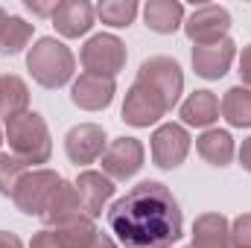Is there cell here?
<instances>
[{"label": "cell", "instance_id": "34", "mask_svg": "<svg viewBox=\"0 0 251 248\" xmlns=\"http://www.w3.org/2000/svg\"><path fill=\"white\" fill-rule=\"evenodd\" d=\"M6 21H9V12L0 6V32H3V26H6Z\"/></svg>", "mask_w": 251, "mask_h": 248}, {"label": "cell", "instance_id": "32", "mask_svg": "<svg viewBox=\"0 0 251 248\" xmlns=\"http://www.w3.org/2000/svg\"><path fill=\"white\" fill-rule=\"evenodd\" d=\"M0 248H24L21 237L12 234V231H0Z\"/></svg>", "mask_w": 251, "mask_h": 248}, {"label": "cell", "instance_id": "30", "mask_svg": "<svg viewBox=\"0 0 251 248\" xmlns=\"http://www.w3.org/2000/svg\"><path fill=\"white\" fill-rule=\"evenodd\" d=\"M56 0H50V3H41V0H26V9L32 12V15H38V18H53V12H56Z\"/></svg>", "mask_w": 251, "mask_h": 248}, {"label": "cell", "instance_id": "18", "mask_svg": "<svg viewBox=\"0 0 251 248\" xmlns=\"http://www.w3.org/2000/svg\"><path fill=\"white\" fill-rule=\"evenodd\" d=\"M196 152L204 164L210 167H228L237 155V146H234V137L231 131L225 128H204L199 137H196Z\"/></svg>", "mask_w": 251, "mask_h": 248}, {"label": "cell", "instance_id": "6", "mask_svg": "<svg viewBox=\"0 0 251 248\" xmlns=\"http://www.w3.org/2000/svg\"><path fill=\"white\" fill-rule=\"evenodd\" d=\"M181 29L196 47L216 44V41L228 38V32H231V12L219 3H201L184 18Z\"/></svg>", "mask_w": 251, "mask_h": 248}, {"label": "cell", "instance_id": "36", "mask_svg": "<svg viewBox=\"0 0 251 248\" xmlns=\"http://www.w3.org/2000/svg\"><path fill=\"white\" fill-rule=\"evenodd\" d=\"M187 248H193V246H187Z\"/></svg>", "mask_w": 251, "mask_h": 248}, {"label": "cell", "instance_id": "21", "mask_svg": "<svg viewBox=\"0 0 251 248\" xmlns=\"http://www.w3.org/2000/svg\"><path fill=\"white\" fill-rule=\"evenodd\" d=\"M29 111V85L18 73H0V120Z\"/></svg>", "mask_w": 251, "mask_h": 248}, {"label": "cell", "instance_id": "7", "mask_svg": "<svg viewBox=\"0 0 251 248\" xmlns=\"http://www.w3.org/2000/svg\"><path fill=\"white\" fill-rule=\"evenodd\" d=\"M190 131L181 123H161L149 137L152 164L158 170H178L190 155Z\"/></svg>", "mask_w": 251, "mask_h": 248}, {"label": "cell", "instance_id": "31", "mask_svg": "<svg viewBox=\"0 0 251 248\" xmlns=\"http://www.w3.org/2000/svg\"><path fill=\"white\" fill-rule=\"evenodd\" d=\"M237 158H240V167H243V170L251 175V134L243 140V146L237 149Z\"/></svg>", "mask_w": 251, "mask_h": 248}, {"label": "cell", "instance_id": "35", "mask_svg": "<svg viewBox=\"0 0 251 248\" xmlns=\"http://www.w3.org/2000/svg\"><path fill=\"white\" fill-rule=\"evenodd\" d=\"M3 143H6V134H3V128H0V146H3Z\"/></svg>", "mask_w": 251, "mask_h": 248}, {"label": "cell", "instance_id": "33", "mask_svg": "<svg viewBox=\"0 0 251 248\" xmlns=\"http://www.w3.org/2000/svg\"><path fill=\"white\" fill-rule=\"evenodd\" d=\"M91 248H120V243H117L111 234H97V240H94Z\"/></svg>", "mask_w": 251, "mask_h": 248}, {"label": "cell", "instance_id": "3", "mask_svg": "<svg viewBox=\"0 0 251 248\" xmlns=\"http://www.w3.org/2000/svg\"><path fill=\"white\" fill-rule=\"evenodd\" d=\"M26 70H29V76L41 88L59 91L67 82H73L76 56H73V50L64 41L53 38V35H44V38H38L29 47V53H26Z\"/></svg>", "mask_w": 251, "mask_h": 248}, {"label": "cell", "instance_id": "13", "mask_svg": "<svg viewBox=\"0 0 251 248\" xmlns=\"http://www.w3.org/2000/svg\"><path fill=\"white\" fill-rule=\"evenodd\" d=\"M234 59H237V44L231 38H222V41L204 44V47H193V53H190V64H193L196 76H201L207 82L222 79L231 70Z\"/></svg>", "mask_w": 251, "mask_h": 248}, {"label": "cell", "instance_id": "2", "mask_svg": "<svg viewBox=\"0 0 251 248\" xmlns=\"http://www.w3.org/2000/svg\"><path fill=\"white\" fill-rule=\"evenodd\" d=\"M6 143L9 152L15 158H21L26 167L38 170L41 164L50 161L53 155V137H50V125L38 111H24L12 120H6Z\"/></svg>", "mask_w": 251, "mask_h": 248}, {"label": "cell", "instance_id": "9", "mask_svg": "<svg viewBox=\"0 0 251 248\" xmlns=\"http://www.w3.org/2000/svg\"><path fill=\"white\" fill-rule=\"evenodd\" d=\"M143 161H146V149L137 137H117V140H108L100 164H102V173L117 184V181H128L134 178L140 170H143Z\"/></svg>", "mask_w": 251, "mask_h": 248}, {"label": "cell", "instance_id": "1", "mask_svg": "<svg viewBox=\"0 0 251 248\" xmlns=\"http://www.w3.org/2000/svg\"><path fill=\"white\" fill-rule=\"evenodd\" d=\"M105 222L120 248H173L184 237L181 204L161 181L128 187L105 210Z\"/></svg>", "mask_w": 251, "mask_h": 248}, {"label": "cell", "instance_id": "4", "mask_svg": "<svg viewBox=\"0 0 251 248\" xmlns=\"http://www.w3.org/2000/svg\"><path fill=\"white\" fill-rule=\"evenodd\" d=\"M140 85H146L149 91H155L167 111H173L176 105H181V94H184V70L173 56H149L140 62L137 79Z\"/></svg>", "mask_w": 251, "mask_h": 248}, {"label": "cell", "instance_id": "29", "mask_svg": "<svg viewBox=\"0 0 251 248\" xmlns=\"http://www.w3.org/2000/svg\"><path fill=\"white\" fill-rule=\"evenodd\" d=\"M237 73H240V85L251 91V44H246L240 53V70Z\"/></svg>", "mask_w": 251, "mask_h": 248}, {"label": "cell", "instance_id": "10", "mask_svg": "<svg viewBox=\"0 0 251 248\" xmlns=\"http://www.w3.org/2000/svg\"><path fill=\"white\" fill-rule=\"evenodd\" d=\"M167 114H170V111H167L164 99H161L155 91H149L146 85L134 82V85L126 91L123 111H120V120H123V123L134 125V128H149V125H158L161 117H167Z\"/></svg>", "mask_w": 251, "mask_h": 248}, {"label": "cell", "instance_id": "16", "mask_svg": "<svg viewBox=\"0 0 251 248\" xmlns=\"http://www.w3.org/2000/svg\"><path fill=\"white\" fill-rule=\"evenodd\" d=\"M82 213H85V207H82V198H79L76 184L62 178V184L53 190V196H50V201H47V207L41 213V222L47 228H62V225L73 222Z\"/></svg>", "mask_w": 251, "mask_h": 248}, {"label": "cell", "instance_id": "23", "mask_svg": "<svg viewBox=\"0 0 251 248\" xmlns=\"http://www.w3.org/2000/svg\"><path fill=\"white\" fill-rule=\"evenodd\" d=\"M35 35V24H29L26 18L21 15H9L3 32H0V56H18L29 47Z\"/></svg>", "mask_w": 251, "mask_h": 248}, {"label": "cell", "instance_id": "8", "mask_svg": "<svg viewBox=\"0 0 251 248\" xmlns=\"http://www.w3.org/2000/svg\"><path fill=\"white\" fill-rule=\"evenodd\" d=\"M59 184H62V175H59L56 170H47V167L29 170V173L21 178V184L15 190L12 201H15V207H18L21 213H26V216H41L44 207H47V201H50V196H53V190Z\"/></svg>", "mask_w": 251, "mask_h": 248}, {"label": "cell", "instance_id": "11", "mask_svg": "<svg viewBox=\"0 0 251 248\" xmlns=\"http://www.w3.org/2000/svg\"><path fill=\"white\" fill-rule=\"evenodd\" d=\"M108 146V137H105V128L97 123H79L73 125L67 134H64V152H67V161L76 164V167H88V164H97L102 158Z\"/></svg>", "mask_w": 251, "mask_h": 248}, {"label": "cell", "instance_id": "24", "mask_svg": "<svg viewBox=\"0 0 251 248\" xmlns=\"http://www.w3.org/2000/svg\"><path fill=\"white\" fill-rule=\"evenodd\" d=\"M56 234H59V240H62L64 248H91L94 246V240H97V222L88 216V213H82V216H76L73 222H67L62 228H53Z\"/></svg>", "mask_w": 251, "mask_h": 248}, {"label": "cell", "instance_id": "27", "mask_svg": "<svg viewBox=\"0 0 251 248\" xmlns=\"http://www.w3.org/2000/svg\"><path fill=\"white\" fill-rule=\"evenodd\" d=\"M231 248H251V213H240L231 222Z\"/></svg>", "mask_w": 251, "mask_h": 248}, {"label": "cell", "instance_id": "20", "mask_svg": "<svg viewBox=\"0 0 251 248\" xmlns=\"http://www.w3.org/2000/svg\"><path fill=\"white\" fill-rule=\"evenodd\" d=\"M143 24L158 35H173L184 26V6L178 0H149L143 6Z\"/></svg>", "mask_w": 251, "mask_h": 248}, {"label": "cell", "instance_id": "14", "mask_svg": "<svg viewBox=\"0 0 251 248\" xmlns=\"http://www.w3.org/2000/svg\"><path fill=\"white\" fill-rule=\"evenodd\" d=\"M76 190H79V198H82V207L91 219L102 216V210L108 207V201L114 198L117 184L102 173V170H82L76 175Z\"/></svg>", "mask_w": 251, "mask_h": 248}, {"label": "cell", "instance_id": "26", "mask_svg": "<svg viewBox=\"0 0 251 248\" xmlns=\"http://www.w3.org/2000/svg\"><path fill=\"white\" fill-rule=\"evenodd\" d=\"M26 173H29V167L21 158H15L12 152H0V196L12 198L18 184H21V178Z\"/></svg>", "mask_w": 251, "mask_h": 248}, {"label": "cell", "instance_id": "25", "mask_svg": "<svg viewBox=\"0 0 251 248\" xmlns=\"http://www.w3.org/2000/svg\"><path fill=\"white\" fill-rule=\"evenodd\" d=\"M137 12H140L137 0H102V3H97V18L105 26H111V29L131 26L134 18H137Z\"/></svg>", "mask_w": 251, "mask_h": 248}, {"label": "cell", "instance_id": "28", "mask_svg": "<svg viewBox=\"0 0 251 248\" xmlns=\"http://www.w3.org/2000/svg\"><path fill=\"white\" fill-rule=\"evenodd\" d=\"M29 248H64V246H62V240H59V234H56L53 228H41V231L32 234Z\"/></svg>", "mask_w": 251, "mask_h": 248}, {"label": "cell", "instance_id": "17", "mask_svg": "<svg viewBox=\"0 0 251 248\" xmlns=\"http://www.w3.org/2000/svg\"><path fill=\"white\" fill-rule=\"evenodd\" d=\"M178 117L181 125H193V128H213V123L219 120V97L207 88L193 91L187 99L178 105Z\"/></svg>", "mask_w": 251, "mask_h": 248}, {"label": "cell", "instance_id": "12", "mask_svg": "<svg viewBox=\"0 0 251 248\" xmlns=\"http://www.w3.org/2000/svg\"><path fill=\"white\" fill-rule=\"evenodd\" d=\"M114 94H117L114 79L94 73H79L70 85V102L82 111H105L114 102Z\"/></svg>", "mask_w": 251, "mask_h": 248}, {"label": "cell", "instance_id": "22", "mask_svg": "<svg viewBox=\"0 0 251 248\" xmlns=\"http://www.w3.org/2000/svg\"><path fill=\"white\" fill-rule=\"evenodd\" d=\"M219 114L231 128H251V91L243 85L228 88L219 102Z\"/></svg>", "mask_w": 251, "mask_h": 248}, {"label": "cell", "instance_id": "19", "mask_svg": "<svg viewBox=\"0 0 251 248\" xmlns=\"http://www.w3.org/2000/svg\"><path fill=\"white\" fill-rule=\"evenodd\" d=\"M193 248H231V222L222 213H201L193 222Z\"/></svg>", "mask_w": 251, "mask_h": 248}, {"label": "cell", "instance_id": "15", "mask_svg": "<svg viewBox=\"0 0 251 248\" xmlns=\"http://www.w3.org/2000/svg\"><path fill=\"white\" fill-rule=\"evenodd\" d=\"M97 24V6L88 0H62L53 12V26L62 38H82Z\"/></svg>", "mask_w": 251, "mask_h": 248}, {"label": "cell", "instance_id": "5", "mask_svg": "<svg viewBox=\"0 0 251 248\" xmlns=\"http://www.w3.org/2000/svg\"><path fill=\"white\" fill-rule=\"evenodd\" d=\"M126 59H128L126 44L114 32H97L79 50V62L85 67V73L105 76V79H114L126 67Z\"/></svg>", "mask_w": 251, "mask_h": 248}]
</instances>
